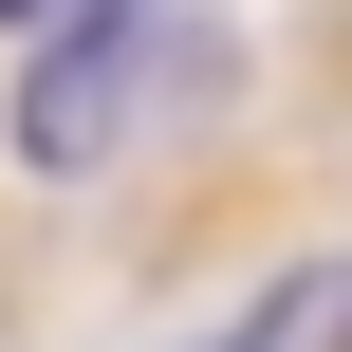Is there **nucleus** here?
Wrapping results in <instances>:
<instances>
[{
	"label": "nucleus",
	"instance_id": "f257e3e1",
	"mask_svg": "<svg viewBox=\"0 0 352 352\" xmlns=\"http://www.w3.org/2000/svg\"><path fill=\"white\" fill-rule=\"evenodd\" d=\"M148 56H167V0H93V19H56V56L19 74V148H37L56 186H93V167L130 148V111H148Z\"/></svg>",
	"mask_w": 352,
	"mask_h": 352
},
{
	"label": "nucleus",
	"instance_id": "f03ea898",
	"mask_svg": "<svg viewBox=\"0 0 352 352\" xmlns=\"http://www.w3.org/2000/svg\"><path fill=\"white\" fill-rule=\"evenodd\" d=\"M316 316H334V278H316V297H260L241 334H204V352H334V334H316Z\"/></svg>",
	"mask_w": 352,
	"mask_h": 352
},
{
	"label": "nucleus",
	"instance_id": "7ed1b4c3",
	"mask_svg": "<svg viewBox=\"0 0 352 352\" xmlns=\"http://www.w3.org/2000/svg\"><path fill=\"white\" fill-rule=\"evenodd\" d=\"M0 19H56V0H0Z\"/></svg>",
	"mask_w": 352,
	"mask_h": 352
}]
</instances>
